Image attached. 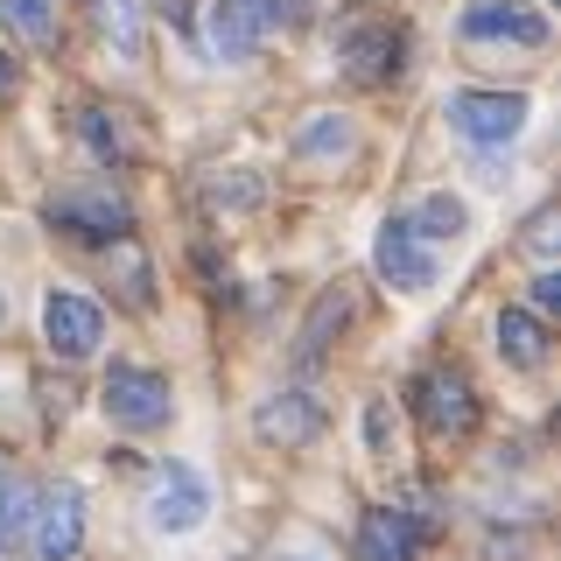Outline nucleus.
I'll list each match as a JSON object with an SVG mask.
<instances>
[{"instance_id": "20", "label": "nucleus", "mask_w": 561, "mask_h": 561, "mask_svg": "<svg viewBox=\"0 0 561 561\" xmlns=\"http://www.w3.org/2000/svg\"><path fill=\"white\" fill-rule=\"evenodd\" d=\"M92 14H99V28H105V35H113V43H119V49H127V57H134V49H140V22H134V0H92Z\"/></svg>"}, {"instance_id": "18", "label": "nucleus", "mask_w": 561, "mask_h": 561, "mask_svg": "<svg viewBox=\"0 0 561 561\" xmlns=\"http://www.w3.org/2000/svg\"><path fill=\"white\" fill-rule=\"evenodd\" d=\"M408 225H414V239L428 245V239H456V232L470 225V210H463V197H449V190H443V197H428Z\"/></svg>"}, {"instance_id": "2", "label": "nucleus", "mask_w": 561, "mask_h": 561, "mask_svg": "<svg viewBox=\"0 0 561 561\" xmlns=\"http://www.w3.org/2000/svg\"><path fill=\"white\" fill-rule=\"evenodd\" d=\"M408 400H414V414L428 421L435 435H456V443H463V435L478 428V386L456 373V365H428Z\"/></svg>"}, {"instance_id": "14", "label": "nucleus", "mask_w": 561, "mask_h": 561, "mask_svg": "<svg viewBox=\"0 0 561 561\" xmlns=\"http://www.w3.org/2000/svg\"><path fill=\"white\" fill-rule=\"evenodd\" d=\"M499 351L519 373H540V365H548V323H540L534 309H505L499 316Z\"/></svg>"}, {"instance_id": "19", "label": "nucleus", "mask_w": 561, "mask_h": 561, "mask_svg": "<svg viewBox=\"0 0 561 561\" xmlns=\"http://www.w3.org/2000/svg\"><path fill=\"white\" fill-rule=\"evenodd\" d=\"M35 519V491L22 478H0V554L22 540V526Z\"/></svg>"}, {"instance_id": "9", "label": "nucleus", "mask_w": 561, "mask_h": 561, "mask_svg": "<svg viewBox=\"0 0 561 561\" xmlns=\"http://www.w3.org/2000/svg\"><path fill=\"white\" fill-rule=\"evenodd\" d=\"M373 267H379V280H393V288L421 295V288L435 280V253L414 239L408 218H386V225H379V245H373Z\"/></svg>"}, {"instance_id": "21", "label": "nucleus", "mask_w": 561, "mask_h": 561, "mask_svg": "<svg viewBox=\"0 0 561 561\" xmlns=\"http://www.w3.org/2000/svg\"><path fill=\"white\" fill-rule=\"evenodd\" d=\"M554 302H561V274H540V280H534V309L548 316Z\"/></svg>"}, {"instance_id": "6", "label": "nucleus", "mask_w": 561, "mask_h": 561, "mask_svg": "<svg viewBox=\"0 0 561 561\" xmlns=\"http://www.w3.org/2000/svg\"><path fill=\"white\" fill-rule=\"evenodd\" d=\"M463 35H470V43L540 49V43H548V14L526 8V0H463Z\"/></svg>"}, {"instance_id": "10", "label": "nucleus", "mask_w": 561, "mask_h": 561, "mask_svg": "<svg viewBox=\"0 0 561 561\" xmlns=\"http://www.w3.org/2000/svg\"><path fill=\"white\" fill-rule=\"evenodd\" d=\"M253 435L274 443V449H302V443L323 435V408H316L309 393H274V400L253 408Z\"/></svg>"}, {"instance_id": "1", "label": "nucleus", "mask_w": 561, "mask_h": 561, "mask_svg": "<svg viewBox=\"0 0 561 561\" xmlns=\"http://www.w3.org/2000/svg\"><path fill=\"white\" fill-rule=\"evenodd\" d=\"M43 218L57 225V232L84 239V245H119V239H134V204H127V190H119L113 175H84V183H64L57 197L43 204Z\"/></svg>"}, {"instance_id": "12", "label": "nucleus", "mask_w": 561, "mask_h": 561, "mask_svg": "<svg viewBox=\"0 0 561 561\" xmlns=\"http://www.w3.org/2000/svg\"><path fill=\"white\" fill-rule=\"evenodd\" d=\"M421 554V526L408 505H373L358 519V561H414Z\"/></svg>"}, {"instance_id": "5", "label": "nucleus", "mask_w": 561, "mask_h": 561, "mask_svg": "<svg viewBox=\"0 0 561 561\" xmlns=\"http://www.w3.org/2000/svg\"><path fill=\"white\" fill-rule=\"evenodd\" d=\"M274 22H280V0H210V49L225 64H245L267 43Z\"/></svg>"}, {"instance_id": "23", "label": "nucleus", "mask_w": 561, "mask_h": 561, "mask_svg": "<svg viewBox=\"0 0 561 561\" xmlns=\"http://www.w3.org/2000/svg\"><path fill=\"white\" fill-rule=\"evenodd\" d=\"M0 316H8V302H0Z\"/></svg>"}, {"instance_id": "16", "label": "nucleus", "mask_w": 561, "mask_h": 561, "mask_svg": "<svg viewBox=\"0 0 561 561\" xmlns=\"http://www.w3.org/2000/svg\"><path fill=\"white\" fill-rule=\"evenodd\" d=\"M344 323H351V295H344V288H330L323 302H316L309 330H302V344H295V358L316 365V358H323V337H330V330H344Z\"/></svg>"}, {"instance_id": "3", "label": "nucleus", "mask_w": 561, "mask_h": 561, "mask_svg": "<svg viewBox=\"0 0 561 561\" xmlns=\"http://www.w3.org/2000/svg\"><path fill=\"white\" fill-rule=\"evenodd\" d=\"M449 127L470 148H505L526 134V99L519 92H449Z\"/></svg>"}, {"instance_id": "7", "label": "nucleus", "mask_w": 561, "mask_h": 561, "mask_svg": "<svg viewBox=\"0 0 561 561\" xmlns=\"http://www.w3.org/2000/svg\"><path fill=\"white\" fill-rule=\"evenodd\" d=\"M99 330H105V316L99 302H84V295H70V288H49V302H43V337L57 358H92L99 351Z\"/></svg>"}, {"instance_id": "15", "label": "nucleus", "mask_w": 561, "mask_h": 561, "mask_svg": "<svg viewBox=\"0 0 561 561\" xmlns=\"http://www.w3.org/2000/svg\"><path fill=\"white\" fill-rule=\"evenodd\" d=\"M78 134H84V148H92L105 169H119V162H134V154H140L134 134H127V119L105 113V105H84V113H78Z\"/></svg>"}, {"instance_id": "22", "label": "nucleus", "mask_w": 561, "mask_h": 561, "mask_svg": "<svg viewBox=\"0 0 561 561\" xmlns=\"http://www.w3.org/2000/svg\"><path fill=\"white\" fill-rule=\"evenodd\" d=\"M14 92H22V64L0 49V99H14Z\"/></svg>"}, {"instance_id": "13", "label": "nucleus", "mask_w": 561, "mask_h": 561, "mask_svg": "<svg viewBox=\"0 0 561 561\" xmlns=\"http://www.w3.org/2000/svg\"><path fill=\"white\" fill-rule=\"evenodd\" d=\"M393 57H400V35L386 28V22H351V28L337 35V64H344L358 84H379L386 70H400Z\"/></svg>"}, {"instance_id": "11", "label": "nucleus", "mask_w": 561, "mask_h": 561, "mask_svg": "<svg viewBox=\"0 0 561 561\" xmlns=\"http://www.w3.org/2000/svg\"><path fill=\"white\" fill-rule=\"evenodd\" d=\"M84 540V499L78 484H57L43 499V513H35V561H70Z\"/></svg>"}, {"instance_id": "4", "label": "nucleus", "mask_w": 561, "mask_h": 561, "mask_svg": "<svg viewBox=\"0 0 561 561\" xmlns=\"http://www.w3.org/2000/svg\"><path fill=\"white\" fill-rule=\"evenodd\" d=\"M105 414L134 435L162 428L169 421V379L154 373V365H113V373H105Z\"/></svg>"}, {"instance_id": "8", "label": "nucleus", "mask_w": 561, "mask_h": 561, "mask_svg": "<svg viewBox=\"0 0 561 561\" xmlns=\"http://www.w3.org/2000/svg\"><path fill=\"white\" fill-rule=\"evenodd\" d=\"M204 513H210L204 478H197L190 463H169L162 478H154V499H148L154 534H190V526H204Z\"/></svg>"}, {"instance_id": "17", "label": "nucleus", "mask_w": 561, "mask_h": 561, "mask_svg": "<svg viewBox=\"0 0 561 561\" xmlns=\"http://www.w3.org/2000/svg\"><path fill=\"white\" fill-rule=\"evenodd\" d=\"M0 22L8 28H22L35 49H57V8H49V0H0Z\"/></svg>"}]
</instances>
